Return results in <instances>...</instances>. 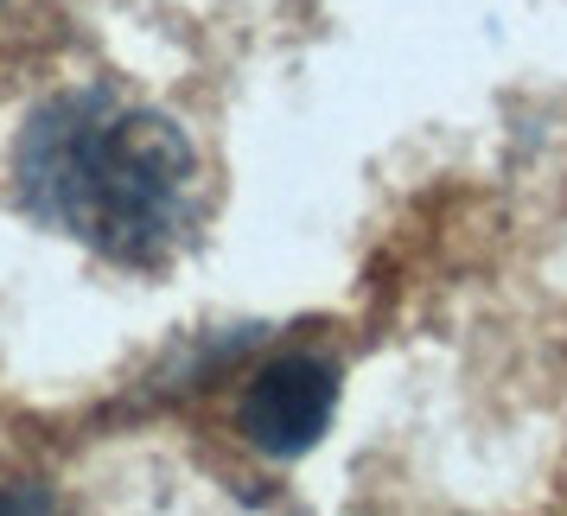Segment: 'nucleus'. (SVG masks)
I'll return each instance as SVG.
<instances>
[{
  "instance_id": "2",
  "label": "nucleus",
  "mask_w": 567,
  "mask_h": 516,
  "mask_svg": "<svg viewBox=\"0 0 567 516\" xmlns=\"http://www.w3.org/2000/svg\"><path fill=\"white\" fill-rule=\"evenodd\" d=\"M332 409H338V370L312 351H287V358L261 363L256 383L243 389L236 427L268 460H293V453L319 446V434L332 427Z\"/></svg>"
},
{
  "instance_id": "1",
  "label": "nucleus",
  "mask_w": 567,
  "mask_h": 516,
  "mask_svg": "<svg viewBox=\"0 0 567 516\" xmlns=\"http://www.w3.org/2000/svg\"><path fill=\"white\" fill-rule=\"evenodd\" d=\"M20 205L115 268H166L198 224V159L166 115L103 83L32 109L13 147Z\"/></svg>"
}]
</instances>
